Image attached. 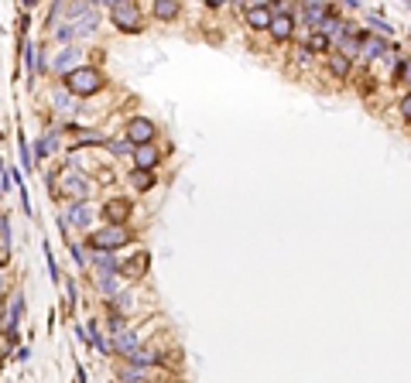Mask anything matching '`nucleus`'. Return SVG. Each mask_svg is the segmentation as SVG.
Here are the masks:
<instances>
[{
    "mask_svg": "<svg viewBox=\"0 0 411 383\" xmlns=\"http://www.w3.org/2000/svg\"><path fill=\"white\" fill-rule=\"evenodd\" d=\"M62 89L72 96V99H76V96H93L97 89H103V72L93 69V65H79L69 76H62Z\"/></svg>",
    "mask_w": 411,
    "mask_h": 383,
    "instance_id": "obj_1",
    "label": "nucleus"
},
{
    "mask_svg": "<svg viewBox=\"0 0 411 383\" xmlns=\"http://www.w3.org/2000/svg\"><path fill=\"white\" fill-rule=\"evenodd\" d=\"M131 236H134V233L127 230V226H99V230L89 233L86 250H93V253H114V250H120L124 243H131Z\"/></svg>",
    "mask_w": 411,
    "mask_h": 383,
    "instance_id": "obj_2",
    "label": "nucleus"
},
{
    "mask_svg": "<svg viewBox=\"0 0 411 383\" xmlns=\"http://www.w3.org/2000/svg\"><path fill=\"white\" fill-rule=\"evenodd\" d=\"M110 18L117 24L120 31L127 35H137L141 31V7L134 0H110Z\"/></svg>",
    "mask_w": 411,
    "mask_h": 383,
    "instance_id": "obj_3",
    "label": "nucleus"
},
{
    "mask_svg": "<svg viewBox=\"0 0 411 383\" xmlns=\"http://www.w3.org/2000/svg\"><path fill=\"white\" fill-rule=\"evenodd\" d=\"M127 144L137 148V144H155V123L148 116H131L127 120Z\"/></svg>",
    "mask_w": 411,
    "mask_h": 383,
    "instance_id": "obj_4",
    "label": "nucleus"
},
{
    "mask_svg": "<svg viewBox=\"0 0 411 383\" xmlns=\"http://www.w3.org/2000/svg\"><path fill=\"white\" fill-rule=\"evenodd\" d=\"M268 31H271L278 41H288L295 35V18L281 4H271V24H268Z\"/></svg>",
    "mask_w": 411,
    "mask_h": 383,
    "instance_id": "obj_5",
    "label": "nucleus"
},
{
    "mask_svg": "<svg viewBox=\"0 0 411 383\" xmlns=\"http://www.w3.org/2000/svg\"><path fill=\"white\" fill-rule=\"evenodd\" d=\"M131 216V202L117 195V199H110V202H103V219H106V226H124V219Z\"/></svg>",
    "mask_w": 411,
    "mask_h": 383,
    "instance_id": "obj_6",
    "label": "nucleus"
},
{
    "mask_svg": "<svg viewBox=\"0 0 411 383\" xmlns=\"http://www.w3.org/2000/svg\"><path fill=\"white\" fill-rule=\"evenodd\" d=\"M62 192H65V195H72L76 202H86V195H89V182H86L79 172H65V178H62Z\"/></svg>",
    "mask_w": 411,
    "mask_h": 383,
    "instance_id": "obj_7",
    "label": "nucleus"
},
{
    "mask_svg": "<svg viewBox=\"0 0 411 383\" xmlns=\"http://www.w3.org/2000/svg\"><path fill=\"white\" fill-rule=\"evenodd\" d=\"M243 18H247V24H251L254 31H268V24H271V7H268V4H247Z\"/></svg>",
    "mask_w": 411,
    "mask_h": 383,
    "instance_id": "obj_8",
    "label": "nucleus"
},
{
    "mask_svg": "<svg viewBox=\"0 0 411 383\" xmlns=\"http://www.w3.org/2000/svg\"><path fill=\"white\" fill-rule=\"evenodd\" d=\"M148 264H151V253H148V250H141L137 257H131V260H124V264H120L117 277H120V274H124V277H144Z\"/></svg>",
    "mask_w": 411,
    "mask_h": 383,
    "instance_id": "obj_9",
    "label": "nucleus"
},
{
    "mask_svg": "<svg viewBox=\"0 0 411 383\" xmlns=\"http://www.w3.org/2000/svg\"><path fill=\"white\" fill-rule=\"evenodd\" d=\"M131 154H134V165H137L134 172H151V168L158 165V148L155 144H137Z\"/></svg>",
    "mask_w": 411,
    "mask_h": 383,
    "instance_id": "obj_10",
    "label": "nucleus"
},
{
    "mask_svg": "<svg viewBox=\"0 0 411 383\" xmlns=\"http://www.w3.org/2000/svg\"><path fill=\"white\" fill-rule=\"evenodd\" d=\"M158 360H161V353H158V349H144V345H137L134 353L127 356V366H134V370H151V366H158Z\"/></svg>",
    "mask_w": 411,
    "mask_h": 383,
    "instance_id": "obj_11",
    "label": "nucleus"
},
{
    "mask_svg": "<svg viewBox=\"0 0 411 383\" xmlns=\"http://www.w3.org/2000/svg\"><path fill=\"white\" fill-rule=\"evenodd\" d=\"M62 219H65V223H72V226H79V230H86V226L93 223V209H89L86 202H72V206L65 209Z\"/></svg>",
    "mask_w": 411,
    "mask_h": 383,
    "instance_id": "obj_12",
    "label": "nucleus"
},
{
    "mask_svg": "<svg viewBox=\"0 0 411 383\" xmlns=\"http://www.w3.org/2000/svg\"><path fill=\"white\" fill-rule=\"evenodd\" d=\"M137 345H141V335H137V332H131V328H124V332H117V335H114V353H120L124 360L134 353Z\"/></svg>",
    "mask_w": 411,
    "mask_h": 383,
    "instance_id": "obj_13",
    "label": "nucleus"
},
{
    "mask_svg": "<svg viewBox=\"0 0 411 383\" xmlns=\"http://www.w3.org/2000/svg\"><path fill=\"white\" fill-rule=\"evenodd\" d=\"M76 58H79V48H76V45L62 48L59 55H55V62H52V72H59V76H69V72H72V65H76Z\"/></svg>",
    "mask_w": 411,
    "mask_h": 383,
    "instance_id": "obj_14",
    "label": "nucleus"
},
{
    "mask_svg": "<svg viewBox=\"0 0 411 383\" xmlns=\"http://www.w3.org/2000/svg\"><path fill=\"white\" fill-rule=\"evenodd\" d=\"M329 14H333L329 4H302V18H305V24H312V28H319Z\"/></svg>",
    "mask_w": 411,
    "mask_h": 383,
    "instance_id": "obj_15",
    "label": "nucleus"
},
{
    "mask_svg": "<svg viewBox=\"0 0 411 383\" xmlns=\"http://www.w3.org/2000/svg\"><path fill=\"white\" fill-rule=\"evenodd\" d=\"M117 260H114V253H93V270H97V277H117Z\"/></svg>",
    "mask_w": 411,
    "mask_h": 383,
    "instance_id": "obj_16",
    "label": "nucleus"
},
{
    "mask_svg": "<svg viewBox=\"0 0 411 383\" xmlns=\"http://www.w3.org/2000/svg\"><path fill=\"white\" fill-rule=\"evenodd\" d=\"M178 11H182L178 0H155V4H151V14H155L158 21H175Z\"/></svg>",
    "mask_w": 411,
    "mask_h": 383,
    "instance_id": "obj_17",
    "label": "nucleus"
},
{
    "mask_svg": "<svg viewBox=\"0 0 411 383\" xmlns=\"http://www.w3.org/2000/svg\"><path fill=\"white\" fill-rule=\"evenodd\" d=\"M384 52H388V41H384V38H371V31H367V38L360 41V55L371 62V58L384 55Z\"/></svg>",
    "mask_w": 411,
    "mask_h": 383,
    "instance_id": "obj_18",
    "label": "nucleus"
},
{
    "mask_svg": "<svg viewBox=\"0 0 411 383\" xmlns=\"http://www.w3.org/2000/svg\"><path fill=\"white\" fill-rule=\"evenodd\" d=\"M52 103H55V110H59V113H76V99L65 93L62 86H55V89H52Z\"/></svg>",
    "mask_w": 411,
    "mask_h": 383,
    "instance_id": "obj_19",
    "label": "nucleus"
},
{
    "mask_svg": "<svg viewBox=\"0 0 411 383\" xmlns=\"http://www.w3.org/2000/svg\"><path fill=\"white\" fill-rule=\"evenodd\" d=\"M21 311H24V294L14 291V298H11V311H7V328H18Z\"/></svg>",
    "mask_w": 411,
    "mask_h": 383,
    "instance_id": "obj_20",
    "label": "nucleus"
},
{
    "mask_svg": "<svg viewBox=\"0 0 411 383\" xmlns=\"http://www.w3.org/2000/svg\"><path fill=\"white\" fill-rule=\"evenodd\" d=\"M97 287H99V294L117 298L120 294V277H97Z\"/></svg>",
    "mask_w": 411,
    "mask_h": 383,
    "instance_id": "obj_21",
    "label": "nucleus"
},
{
    "mask_svg": "<svg viewBox=\"0 0 411 383\" xmlns=\"http://www.w3.org/2000/svg\"><path fill=\"white\" fill-rule=\"evenodd\" d=\"M131 185H134L137 192H148L151 185H155V174L151 172H131Z\"/></svg>",
    "mask_w": 411,
    "mask_h": 383,
    "instance_id": "obj_22",
    "label": "nucleus"
},
{
    "mask_svg": "<svg viewBox=\"0 0 411 383\" xmlns=\"http://www.w3.org/2000/svg\"><path fill=\"white\" fill-rule=\"evenodd\" d=\"M329 69H333L336 79H346V76H350V58L333 55V58H329Z\"/></svg>",
    "mask_w": 411,
    "mask_h": 383,
    "instance_id": "obj_23",
    "label": "nucleus"
},
{
    "mask_svg": "<svg viewBox=\"0 0 411 383\" xmlns=\"http://www.w3.org/2000/svg\"><path fill=\"white\" fill-rule=\"evenodd\" d=\"M52 151H55V134L38 137V144H35V154H38V161H41V157H48Z\"/></svg>",
    "mask_w": 411,
    "mask_h": 383,
    "instance_id": "obj_24",
    "label": "nucleus"
},
{
    "mask_svg": "<svg viewBox=\"0 0 411 383\" xmlns=\"http://www.w3.org/2000/svg\"><path fill=\"white\" fill-rule=\"evenodd\" d=\"M144 373H148V370H134V366H127V370H120V380H124V383H144Z\"/></svg>",
    "mask_w": 411,
    "mask_h": 383,
    "instance_id": "obj_25",
    "label": "nucleus"
},
{
    "mask_svg": "<svg viewBox=\"0 0 411 383\" xmlns=\"http://www.w3.org/2000/svg\"><path fill=\"white\" fill-rule=\"evenodd\" d=\"M367 24H373L380 35H394V28H391V24H388L384 18H380V14H367Z\"/></svg>",
    "mask_w": 411,
    "mask_h": 383,
    "instance_id": "obj_26",
    "label": "nucleus"
},
{
    "mask_svg": "<svg viewBox=\"0 0 411 383\" xmlns=\"http://www.w3.org/2000/svg\"><path fill=\"white\" fill-rule=\"evenodd\" d=\"M305 48H309V52H326V48H329V41L322 38L319 31H312V35H309V45H305Z\"/></svg>",
    "mask_w": 411,
    "mask_h": 383,
    "instance_id": "obj_27",
    "label": "nucleus"
},
{
    "mask_svg": "<svg viewBox=\"0 0 411 383\" xmlns=\"http://www.w3.org/2000/svg\"><path fill=\"white\" fill-rule=\"evenodd\" d=\"M405 76H408V58L401 55V58H398V65H394V86H401Z\"/></svg>",
    "mask_w": 411,
    "mask_h": 383,
    "instance_id": "obj_28",
    "label": "nucleus"
},
{
    "mask_svg": "<svg viewBox=\"0 0 411 383\" xmlns=\"http://www.w3.org/2000/svg\"><path fill=\"white\" fill-rule=\"evenodd\" d=\"M103 144H106V148H110L114 154H131V151H134L127 140H103Z\"/></svg>",
    "mask_w": 411,
    "mask_h": 383,
    "instance_id": "obj_29",
    "label": "nucleus"
},
{
    "mask_svg": "<svg viewBox=\"0 0 411 383\" xmlns=\"http://www.w3.org/2000/svg\"><path fill=\"white\" fill-rule=\"evenodd\" d=\"M69 250H72V257H76V260L82 264V267L89 264V253H86V247H69Z\"/></svg>",
    "mask_w": 411,
    "mask_h": 383,
    "instance_id": "obj_30",
    "label": "nucleus"
},
{
    "mask_svg": "<svg viewBox=\"0 0 411 383\" xmlns=\"http://www.w3.org/2000/svg\"><path fill=\"white\" fill-rule=\"evenodd\" d=\"M110 332H114V335H117V332H124V318H120L117 311L110 315Z\"/></svg>",
    "mask_w": 411,
    "mask_h": 383,
    "instance_id": "obj_31",
    "label": "nucleus"
},
{
    "mask_svg": "<svg viewBox=\"0 0 411 383\" xmlns=\"http://www.w3.org/2000/svg\"><path fill=\"white\" fill-rule=\"evenodd\" d=\"M72 38H76V31H72L69 24H62V28H59V41H72Z\"/></svg>",
    "mask_w": 411,
    "mask_h": 383,
    "instance_id": "obj_32",
    "label": "nucleus"
},
{
    "mask_svg": "<svg viewBox=\"0 0 411 383\" xmlns=\"http://www.w3.org/2000/svg\"><path fill=\"white\" fill-rule=\"evenodd\" d=\"M408 110H411V99L408 96H401V116H405V120H408Z\"/></svg>",
    "mask_w": 411,
    "mask_h": 383,
    "instance_id": "obj_33",
    "label": "nucleus"
}]
</instances>
